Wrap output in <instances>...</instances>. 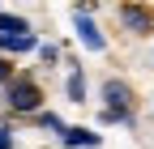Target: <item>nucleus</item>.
<instances>
[{
  "instance_id": "nucleus-1",
  "label": "nucleus",
  "mask_w": 154,
  "mask_h": 149,
  "mask_svg": "<svg viewBox=\"0 0 154 149\" xmlns=\"http://www.w3.org/2000/svg\"><path fill=\"white\" fill-rule=\"evenodd\" d=\"M38 85L34 81H9V89H5V102L13 107V111H38Z\"/></svg>"
},
{
  "instance_id": "nucleus-2",
  "label": "nucleus",
  "mask_w": 154,
  "mask_h": 149,
  "mask_svg": "<svg viewBox=\"0 0 154 149\" xmlns=\"http://www.w3.org/2000/svg\"><path fill=\"white\" fill-rule=\"evenodd\" d=\"M103 98H107V119H124L128 107H133V89L124 81H107L103 85Z\"/></svg>"
},
{
  "instance_id": "nucleus-3",
  "label": "nucleus",
  "mask_w": 154,
  "mask_h": 149,
  "mask_svg": "<svg viewBox=\"0 0 154 149\" xmlns=\"http://www.w3.org/2000/svg\"><path fill=\"white\" fill-rule=\"evenodd\" d=\"M77 39H82L90 51H103V34L94 30V22H90V17H86L82 9H77Z\"/></svg>"
},
{
  "instance_id": "nucleus-4",
  "label": "nucleus",
  "mask_w": 154,
  "mask_h": 149,
  "mask_svg": "<svg viewBox=\"0 0 154 149\" xmlns=\"http://www.w3.org/2000/svg\"><path fill=\"white\" fill-rule=\"evenodd\" d=\"M64 145L69 149H82V145H99V132H86V128H64Z\"/></svg>"
},
{
  "instance_id": "nucleus-5",
  "label": "nucleus",
  "mask_w": 154,
  "mask_h": 149,
  "mask_svg": "<svg viewBox=\"0 0 154 149\" xmlns=\"http://www.w3.org/2000/svg\"><path fill=\"white\" fill-rule=\"evenodd\" d=\"M17 34H30V26L22 17H5L0 13V39H17Z\"/></svg>"
},
{
  "instance_id": "nucleus-6",
  "label": "nucleus",
  "mask_w": 154,
  "mask_h": 149,
  "mask_svg": "<svg viewBox=\"0 0 154 149\" xmlns=\"http://www.w3.org/2000/svg\"><path fill=\"white\" fill-rule=\"evenodd\" d=\"M124 22L141 34V30H150V13H146V9H124Z\"/></svg>"
},
{
  "instance_id": "nucleus-7",
  "label": "nucleus",
  "mask_w": 154,
  "mask_h": 149,
  "mask_svg": "<svg viewBox=\"0 0 154 149\" xmlns=\"http://www.w3.org/2000/svg\"><path fill=\"white\" fill-rule=\"evenodd\" d=\"M34 34H17V39H0V51H30Z\"/></svg>"
},
{
  "instance_id": "nucleus-8",
  "label": "nucleus",
  "mask_w": 154,
  "mask_h": 149,
  "mask_svg": "<svg viewBox=\"0 0 154 149\" xmlns=\"http://www.w3.org/2000/svg\"><path fill=\"white\" fill-rule=\"evenodd\" d=\"M69 98H73V102L86 98V77H82V72H73V77H69Z\"/></svg>"
},
{
  "instance_id": "nucleus-9",
  "label": "nucleus",
  "mask_w": 154,
  "mask_h": 149,
  "mask_svg": "<svg viewBox=\"0 0 154 149\" xmlns=\"http://www.w3.org/2000/svg\"><path fill=\"white\" fill-rule=\"evenodd\" d=\"M9 77H13V64L5 60V55H0V81H9Z\"/></svg>"
},
{
  "instance_id": "nucleus-10",
  "label": "nucleus",
  "mask_w": 154,
  "mask_h": 149,
  "mask_svg": "<svg viewBox=\"0 0 154 149\" xmlns=\"http://www.w3.org/2000/svg\"><path fill=\"white\" fill-rule=\"evenodd\" d=\"M0 149H13V136H9V128H0Z\"/></svg>"
}]
</instances>
